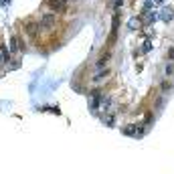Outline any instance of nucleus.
<instances>
[{
  "label": "nucleus",
  "mask_w": 174,
  "mask_h": 174,
  "mask_svg": "<svg viewBox=\"0 0 174 174\" xmlns=\"http://www.w3.org/2000/svg\"><path fill=\"white\" fill-rule=\"evenodd\" d=\"M22 47H20V43H18V39L16 37H12L10 39V51H20Z\"/></svg>",
  "instance_id": "obj_7"
},
{
  "label": "nucleus",
  "mask_w": 174,
  "mask_h": 174,
  "mask_svg": "<svg viewBox=\"0 0 174 174\" xmlns=\"http://www.w3.org/2000/svg\"><path fill=\"white\" fill-rule=\"evenodd\" d=\"M101 99H103V91H99V89L89 91V107H91V112H97V109H99Z\"/></svg>",
  "instance_id": "obj_1"
},
{
  "label": "nucleus",
  "mask_w": 174,
  "mask_h": 174,
  "mask_svg": "<svg viewBox=\"0 0 174 174\" xmlns=\"http://www.w3.org/2000/svg\"><path fill=\"white\" fill-rule=\"evenodd\" d=\"M146 16H148V22H150V24L158 18V14H154V12H146Z\"/></svg>",
  "instance_id": "obj_10"
},
{
  "label": "nucleus",
  "mask_w": 174,
  "mask_h": 174,
  "mask_svg": "<svg viewBox=\"0 0 174 174\" xmlns=\"http://www.w3.org/2000/svg\"><path fill=\"white\" fill-rule=\"evenodd\" d=\"M160 87H162V93H170V89H172V85H170V83H166V81H164Z\"/></svg>",
  "instance_id": "obj_9"
},
{
  "label": "nucleus",
  "mask_w": 174,
  "mask_h": 174,
  "mask_svg": "<svg viewBox=\"0 0 174 174\" xmlns=\"http://www.w3.org/2000/svg\"><path fill=\"white\" fill-rule=\"evenodd\" d=\"M8 61H10V49H6L4 45H0V63L6 65Z\"/></svg>",
  "instance_id": "obj_5"
},
{
  "label": "nucleus",
  "mask_w": 174,
  "mask_h": 174,
  "mask_svg": "<svg viewBox=\"0 0 174 174\" xmlns=\"http://www.w3.org/2000/svg\"><path fill=\"white\" fill-rule=\"evenodd\" d=\"M168 59H172V61H174V47H172L170 51H168Z\"/></svg>",
  "instance_id": "obj_12"
},
{
  "label": "nucleus",
  "mask_w": 174,
  "mask_h": 174,
  "mask_svg": "<svg viewBox=\"0 0 174 174\" xmlns=\"http://www.w3.org/2000/svg\"><path fill=\"white\" fill-rule=\"evenodd\" d=\"M41 27H45V28H51L55 24V14H45L43 18H41Z\"/></svg>",
  "instance_id": "obj_3"
},
{
  "label": "nucleus",
  "mask_w": 174,
  "mask_h": 174,
  "mask_svg": "<svg viewBox=\"0 0 174 174\" xmlns=\"http://www.w3.org/2000/svg\"><path fill=\"white\" fill-rule=\"evenodd\" d=\"M160 18H162L164 22H170V20H172V8H162V12H160Z\"/></svg>",
  "instance_id": "obj_6"
},
{
  "label": "nucleus",
  "mask_w": 174,
  "mask_h": 174,
  "mask_svg": "<svg viewBox=\"0 0 174 174\" xmlns=\"http://www.w3.org/2000/svg\"><path fill=\"white\" fill-rule=\"evenodd\" d=\"M39 27H41L39 22H32V20H28L27 27H24V31H27L31 37H37V31H39Z\"/></svg>",
  "instance_id": "obj_4"
},
{
  "label": "nucleus",
  "mask_w": 174,
  "mask_h": 174,
  "mask_svg": "<svg viewBox=\"0 0 174 174\" xmlns=\"http://www.w3.org/2000/svg\"><path fill=\"white\" fill-rule=\"evenodd\" d=\"M130 28H132V31L140 28V20H138V18H132V20H130Z\"/></svg>",
  "instance_id": "obj_8"
},
{
  "label": "nucleus",
  "mask_w": 174,
  "mask_h": 174,
  "mask_svg": "<svg viewBox=\"0 0 174 174\" xmlns=\"http://www.w3.org/2000/svg\"><path fill=\"white\" fill-rule=\"evenodd\" d=\"M67 2H69V0H47L51 10H63V8L67 6Z\"/></svg>",
  "instance_id": "obj_2"
},
{
  "label": "nucleus",
  "mask_w": 174,
  "mask_h": 174,
  "mask_svg": "<svg viewBox=\"0 0 174 174\" xmlns=\"http://www.w3.org/2000/svg\"><path fill=\"white\" fill-rule=\"evenodd\" d=\"M113 4H116V6H117V4H122V0H113Z\"/></svg>",
  "instance_id": "obj_13"
},
{
  "label": "nucleus",
  "mask_w": 174,
  "mask_h": 174,
  "mask_svg": "<svg viewBox=\"0 0 174 174\" xmlns=\"http://www.w3.org/2000/svg\"><path fill=\"white\" fill-rule=\"evenodd\" d=\"M164 73H166V75H172V73H174V65H166V67H164Z\"/></svg>",
  "instance_id": "obj_11"
}]
</instances>
